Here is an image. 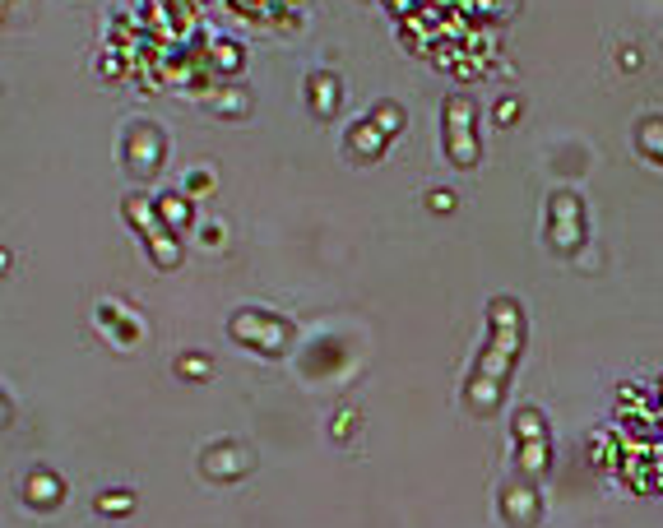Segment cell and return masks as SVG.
<instances>
[{"label": "cell", "instance_id": "1", "mask_svg": "<svg viewBox=\"0 0 663 528\" xmlns=\"http://www.w3.org/2000/svg\"><path fill=\"white\" fill-rule=\"evenodd\" d=\"M492 348L483 352L478 361V380H473L468 389V399L478 413H487L496 404V394H501V380H506V367H511V357L520 352V339H524V320L515 311V302H506V296H496L492 302Z\"/></svg>", "mask_w": 663, "mask_h": 528}, {"label": "cell", "instance_id": "6", "mask_svg": "<svg viewBox=\"0 0 663 528\" xmlns=\"http://www.w3.org/2000/svg\"><path fill=\"white\" fill-rule=\"evenodd\" d=\"M640 140H645V144H658V149H663V125H654V121H649V125L640 130Z\"/></svg>", "mask_w": 663, "mask_h": 528}, {"label": "cell", "instance_id": "7", "mask_svg": "<svg viewBox=\"0 0 663 528\" xmlns=\"http://www.w3.org/2000/svg\"><path fill=\"white\" fill-rule=\"evenodd\" d=\"M353 144H358V149H376V135H371L367 125H358V130H353Z\"/></svg>", "mask_w": 663, "mask_h": 528}, {"label": "cell", "instance_id": "4", "mask_svg": "<svg viewBox=\"0 0 663 528\" xmlns=\"http://www.w3.org/2000/svg\"><path fill=\"white\" fill-rule=\"evenodd\" d=\"M524 432H529V445H524V469H543V432H539V422L524 417Z\"/></svg>", "mask_w": 663, "mask_h": 528}, {"label": "cell", "instance_id": "5", "mask_svg": "<svg viewBox=\"0 0 663 528\" xmlns=\"http://www.w3.org/2000/svg\"><path fill=\"white\" fill-rule=\"evenodd\" d=\"M232 329H237V334H250V329H256V320H250V315H237ZM260 334H265V348H278V343H283V329H278V324H274V329L260 324Z\"/></svg>", "mask_w": 663, "mask_h": 528}, {"label": "cell", "instance_id": "3", "mask_svg": "<svg viewBox=\"0 0 663 528\" xmlns=\"http://www.w3.org/2000/svg\"><path fill=\"white\" fill-rule=\"evenodd\" d=\"M125 214H131V218H135V223L144 227V232L153 237V250H158V259H163V264H172V259H177V250H172V241H168L163 232H158V223H153V214H149V209H144L140 200H125Z\"/></svg>", "mask_w": 663, "mask_h": 528}, {"label": "cell", "instance_id": "2", "mask_svg": "<svg viewBox=\"0 0 663 528\" xmlns=\"http://www.w3.org/2000/svg\"><path fill=\"white\" fill-rule=\"evenodd\" d=\"M450 153H455V162H473V140H468V103L464 97H450Z\"/></svg>", "mask_w": 663, "mask_h": 528}]
</instances>
